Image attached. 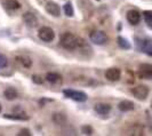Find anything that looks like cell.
<instances>
[{"label": "cell", "mask_w": 152, "mask_h": 136, "mask_svg": "<svg viewBox=\"0 0 152 136\" xmlns=\"http://www.w3.org/2000/svg\"><path fill=\"white\" fill-rule=\"evenodd\" d=\"M60 45L68 50H72L79 46V38H77L73 33L64 32L60 38Z\"/></svg>", "instance_id": "6da1fadb"}, {"label": "cell", "mask_w": 152, "mask_h": 136, "mask_svg": "<svg viewBox=\"0 0 152 136\" xmlns=\"http://www.w3.org/2000/svg\"><path fill=\"white\" fill-rule=\"evenodd\" d=\"M63 94L68 98H71V99H73L76 102H86L87 98H88L86 93L80 91H76V89H64Z\"/></svg>", "instance_id": "7a4b0ae2"}, {"label": "cell", "mask_w": 152, "mask_h": 136, "mask_svg": "<svg viewBox=\"0 0 152 136\" xmlns=\"http://www.w3.org/2000/svg\"><path fill=\"white\" fill-rule=\"evenodd\" d=\"M130 93L133 94V96L137 99H140V101H144L148 98L149 96V88H148V86H145V85H138L136 87H134V88H132L130 89Z\"/></svg>", "instance_id": "3957f363"}, {"label": "cell", "mask_w": 152, "mask_h": 136, "mask_svg": "<svg viewBox=\"0 0 152 136\" xmlns=\"http://www.w3.org/2000/svg\"><path fill=\"white\" fill-rule=\"evenodd\" d=\"M38 37L40 40L45 41V42H50L53 41L55 38V32L53 31L52 28L49 26H42L40 28L38 31Z\"/></svg>", "instance_id": "277c9868"}, {"label": "cell", "mask_w": 152, "mask_h": 136, "mask_svg": "<svg viewBox=\"0 0 152 136\" xmlns=\"http://www.w3.org/2000/svg\"><path fill=\"white\" fill-rule=\"evenodd\" d=\"M89 39H91V42L95 44V45H104L107 41V36L103 31L95 30L91 33Z\"/></svg>", "instance_id": "5b68a950"}, {"label": "cell", "mask_w": 152, "mask_h": 136, "mask_svg": "<svg viewBox=\"0 0 152 136\" xmlns=\"http://www.w3.org/2000/svg\"><path fill=\"white\" fill-rule=\"evenodd\" d=\"M23 22L24 24L28 26V28H36L38 25V18L37 16L34 15L33 13L31 12H26L24 15H23Z\"/></svg>", "instance_id": "8992f818"}, {"label": "cell", "mask_w": 152, "mask_h": 136, "mask_svg": "<svg viewBox=\"0 0 152 136\" xmlns=\"http://www.w3.org/2000/svg\"><path fill=\"white\" fill-rule=\"evenodd\" d=\"M46 12L49 15L54 16V17H58V16L61 15V8H60V6L56 2H54V1L47 2V5H46Z\"/></svg>", "instance_id": "52a82bcc"}, {"label": "cell", "mask_w": 152, "mask_h": 136, "mask_svg": "<svg viewBox=\"0 0 152 136\" xmlns=\"http://www.w3.org/2000/svg\"><path fill=\"white\" fill-rule=\"evenodd\" d=\"M121 77V72L118 68H110L105 72V78L109 81H118Z\"/></svg>", "instance_id": "ba28073f"}, {"label": "cell", "mask_w": 152, "mask_h": 136, "mask_svg": "<svg viewBox=\"0 0 152 136\" xmlns=\"http://www.w3.org/2000/svg\"><path fill=\"white\" fill-rule=\"evenodd\" d=\"M140 77L142 79H148L150 80L152 78V65L151 64H142L140 67Z\"/></svg>", "instance_id": "9c48e42d"}, {"label": "cell", "mask_w": 152, "mask_h": 136, "mask_svg": "<svg viewBox=\"0 0 152 136\" xmlns=\"http://www.w3.org/2000/svg\"><path fill=\"white\" fill-rule=\"evenodd\" d=\"M94 111L97 114L105 116V114L110 113V111H111V105L107 104V103H97V104L94 105Z\"/></svg>", "instance_id": "30bf717a"}, {"label": "cell", "mask_w": 152, "mask_h": 136, "mask_svg": "<svg viewBox=\"0 0 152 136\" xmlns=\"http://www.w3.org/2000/svg\"><path fill=\"white\" fill-rule=\"evenodd\" d=\"M127 21L132 24V25H137L140 21H141V14L137 12V10H134V9H132V10H128L127 12Z\"/></svg>", "instance_id": "8fae6325"}, {"label": "cell", "mask_w": 152, "mask_h": 136, "mask_svg": "<svg viewBox=\"0 0 152 136\" xmlns=\"http://www.w3.org/2000/svg\"><path fill=\"white\" fill-rule=\"evenodd\" d=\"M118 109L121 111V112H128L135 109V104L130 101H121L119 104H118Z\"/></svg>", "instance_id": "7c38bea8"}, {"label": "cell", "mask_w": 152, "mask_h": 136, "mask_svg": "<svg viewBox=\"0 0 152 136\" xmlns=\"http://www.w3.org/2000/svg\"><path fill=\"white\" fill-rule=\"evenodd\" d=\"M4 96L6 99L8 101H13V99H15L17 96H18V93L16 91L15 88H13V87H8L6 88L5 91H4Z\"/></svg>", "instance_id": "4fadbf2b"}, {"label": "cell", "mask_w": 152, "mask_h": 136, "mask_svg": "<svg viewBox=\"0 0 152 136\" xmlns=\"http://www.w3.org/2000/svg\"><path fill=\"white\" fill-rule=\"evenodd\" d=\"M46 80L50 83H58L62 81V76L55 72H49L46 75Z\"/></svg>", "instance_id": "5bb4252c"}, {"label": "cell", "mask_w": 152, "mask_h": 136, "mask_svg": "<svg viewBox=\"0 0 152 136\" xmlns=\"http://www.w3.org/2000/svg\"><path fill=\"white\" fill-rule=\"evenodd\" d=\"M142 50L146 53L149 56L152 55V41L150 39H144L142 40Z\"/></svg>", "instance_id": "9a60e30c"}, {"label": "cell", "mask_w": 152, "mask_h": 136, "mask_svg": "<svg viewBox=\"0 0 152 136\" xmlns=\"http://www.w3.org/2000/svg\"><path fill=\"white\" fill-rule=\"evenodd\" d=\"M4 4H5V7L10 10H16L21 8V4L17 0H5Z\"/></svg>", "instance_id": "2e32d148"}, {"label": "cell", "mask_w": 152, "mask_h": 136, "mask_svg": "<svg viewBox=\"0 0 152 136\" xmlns=\"http://www.w3.org/2000/svg\"><path fill=\"white\" fill-rule=\"evenodd\" d=\"M17 61L22 64L24 68H31V65H32V60H31L29 56H26V55H20V56H17Z\"/></svg>", "instance_id": "e0dca14e"}, {"label": "cell", "mask_w": 152, "mask_h": 136, "mask_svg": "<svg viewBox=\"0 0 152 136\" xmlns=\"http://www.w3.org/2000/svg\"><path fill=\"white\" fill-rule=\"evenodd\" d=\"M66 120H68V118L64 113H54L53 121L56 125H64Z\"/></svg>", "instance_id": "ac0fdd59"}, {"label": "cell", "mask_w": 152, "mask_h": 136, "mask_svg": "<svg viewBox=\"0 0 152 136\" xmlns=\"http://www.w3.org/2000/svg\"><path fill=\"white\" fill-rule=\"evenodd\" d=\"M4 118L6 119H12V120H28L29 118L24 114H5Z\"/></svg>", "instance_id": "d6986e66"}, {"label": "cell", "mask_w": 152, "mask_h": 136, "mask_svg": "<svg viewBox=\"0 0 152 136\" xmlns=\"http://www.w3.org/2000/svg\"><path fill=\"white\" fill-rule=\"evenodd\" d=\"M117 40H118V45L120 48H122V49H129L130 48V44L128 42L127 39L122 38V37H118Z\"/></svg>", "instance_id": "ffe728a7"}, {"label": "cell", "mask_w": 152, "mask_h": 136, "mask_svg": "<svg viewBox=\"0 0 152 136\" xmlns=\"http://www.w3.org/2000/svg\"><path fill=\"white\" fill-rule=\"evenodd\" d=\"M64 13H65V15L69 16V17H72V16H73L75 9H73V6H72L71 2H68V4L64 5Z\"/></svg>", "instance_id": "44dd1931"}, {"label": "cell", "mask_w": 152, "mask_h": 136, "mask_svg": "<svg viewBox=\"0 0 152 136\" xmlns=\"http://www.w3.org/2000/svg\"><path fill=\"white\" fill-rule=\"evenodd\" d=\"M143 17H144L145 23L148 24V26L151 28L152 26V12L151 10H145V12H143Z\"/></svg>", "instance_id": "7402d4cb"}, {"label": "cell", "mask_w": 152, "mask_h": 136, "mask_svg": "<svg viewBox=\"0 0 152 136\" xmlns=\"http://www.w3.org/2000/svg\"><path fill=\"white\" fill-rule=\"evenodd\" d=\"M81 133H84L85 135H91V134L94 133V130L91 128V126L86 125V126H83V127H81Z\"/></svg>", "instance_id": "603a6c76"}, {"label": "cell", "mask_w": 152, "mask_h": 136, "mask_svg": "<svg viewBox=\"0 0 152 136\" xmlns=\"http://www.w3.org/2000/svg\"><path fill=\"white\" fill-rule=\"evenodd\" d=\"M8 64V60L7 57L5 56V55H2V54H0V69L2 68H6Z\"/></svg>", "instance_id": "cb8c5ba5"}, {"label": "cell", "mask_w": 152, "mask_h": 136, "mask_svg": "<svg viewBox=\"0 0 152 136\" xmlns=\"http://www.w3.org/2000/svg\"><path fill=\"white\" fill-rule=\"evenodd\" d=\"M18 135L20 136H23V135H25V136H30L31 135V133H30V130L29 129H21L20 130V133H18Z\"/></svg>", "instance_id": "d4e9b609"}, {"label": "cell", "mask_w": 152, "mask_h": 136, "mask_svg": "<svg viewBox=\"0 0 152 136\" xmlns=\"http://www.w3.org/2000/svg\"><path fill=\"white\" fill-rule=\"evenodd\" d=\"M32 80H33V83H44V80H42V78L39 76H33L32 77Z\"/></svg>", "instance_id": "484cf974"}, {"label": "cell", "mask_w": 152, "mask_h": 136, "mask_svg": "<svg viewBox=\"0 0 152 136\" xmlns=\"http://www.w3.org/2000/svg\"><path fill=\"white\" fill-rule=\"evenodd\" d=\"M0 111H1V105H0Z\"/></svg>", "instance_id": "4316f807"}, {"label": "cell", "mask_w": 152, "mask_h": 136, "mask_svg": "<svg viewBox=\"0 0 152 136\" xmlns=\"http://www.w3.org/2000/svg\"><path fill=\"white\" fill-rule=\"evenodd\" d=\"M97 1H99V0H97Z\"/></svg>", "instance_id": "83f0119b"}]
</instances>
